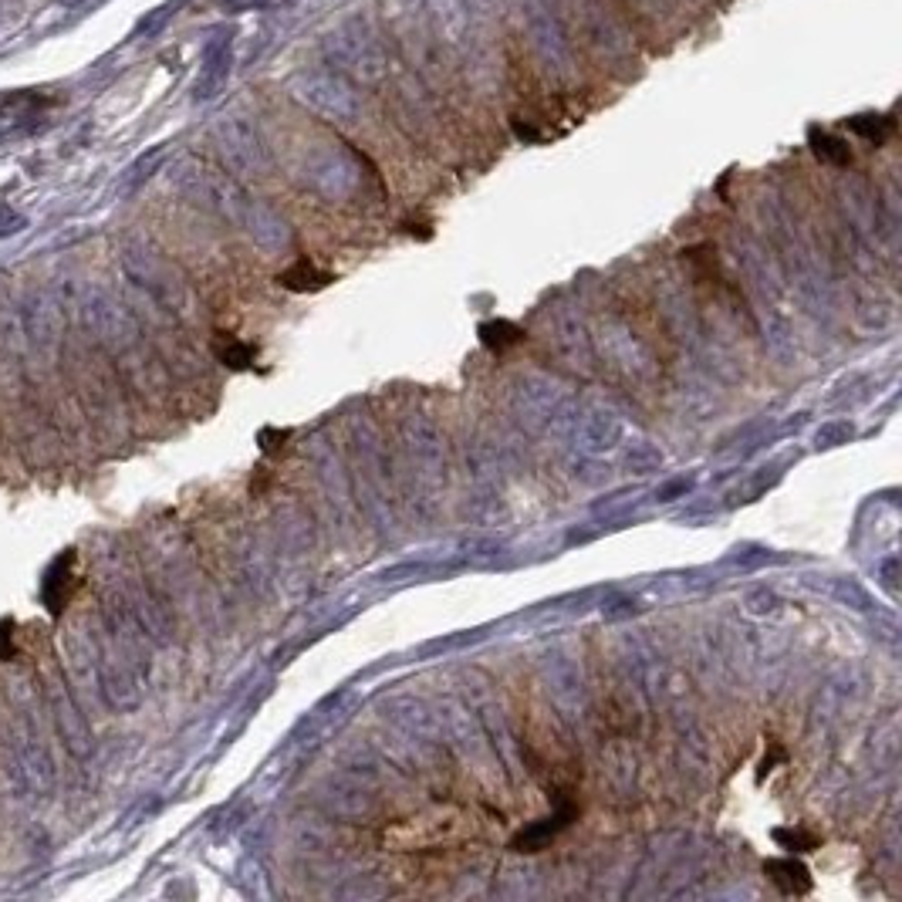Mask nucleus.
I'll return each mask as SVG.
<instances>
[{
    "instance_id": "obj_11",
    "label": "nucleus",
    "mask_w": 902,
    "mask_h": 902,
    "mask_svg": "<svg viewBox=\"0 0 902 902\" xmlns=\"http://www.w3.org/2000/svg\"><path fill=\"white\" fill-rule=\"evenodd\" d=\"M24 220L21 213H14L11 207H0V237H11V234H17V230L24 227Z\"/></svg>"
},
{
    "instance_id": "obj_14",
    "label": "nucleus",
    "mask_w": 902,
    "mask_h": 902,
    "mask_svg": "<svg viewBox=\"0 0 902 902\" xmlns=\"http://www.w3.org/2000/svg\"><path fill=\"white\" fill-rule=\"evenodd\" d=\"M0 139H4V129H0Z\"/></svg>"
},
{
    "instance_id": "obj_1",
    "label": "nucleus",
    "mask_w": 902,
    "mask_h": 902,
    "mask_svg": "<svg viewBox=\"0 0 902 902\" xmlns=\"http://www.w3.org/2000/svg\"><path fill=\"white\" fill-rule=\"evenodd\" d=\"M78 592V571H75V551H65L55 565L48 568V578H44V609L51 615H61L65 605L71 602V595Z\"/></svg>"
},
{
    "instance_id": "obj_12",
    "label": "nucleus",
    "mask_w": 902,
    "mask_h": 902,
    "mask_svg": "<svg viewBox=\"0 0 902 902\" xmlns=\"http://www.w3.org/2000/svg\"><path fill=\"white\" fill-rule=\"evenodd\" d=\"M11 629H14L11 622L0 625V659H11V656L17 653V649H14V632H11Z\"/></svg>"
},
{
    "instance_id": "obj_13",
    "label": "nucleus",
    "mask_w": 902,
    "mask_h": 902,
    "mask_svg": "<svg viewBox=\"0 0 902 902\" xmlns=\"http://www.w3.org/2000/svg\"><path fill=\"white\" fill-rule=\"evenodd\" d=\"M61 7H71V4H78V0H58Z\"/></svg>"
},
{
    "instance_id": "obj_8",
    "label": "nucleus",
    "mask_w": 902,
    "mask_h": 902,
    "mask_svg": "<svg viewBox=\"0 0 902 902\" xmlns=\"http://www.w3.org/2000/svg\"><path fill=\"white\" fill-rule=\"evenodd\" d=\"M217 355L223 365H230V369H250L257 359V348L247 342H237V338H227V342L217 345Z\"/></svg>"
},
{
    "instance_id": "obj_3",
    "label": "nucleus",
    "mask_w": 902,
    "mask_h": 902,
    "mask_svg": "<svg viewBox=\"0 0 902 902\" xmlns=\"http://www.w3.org/2000/svg\"><path fill=\"white\" fill-rule=\"evenodd\" d=\"M571 818H575V808L565 805L555 818H544L541 825H534V828H528V832L517 835L514 838V848H517V852H538V848L548 845V838H555L561 828H568Z\"/></svg>"
},
{
    "instance_id": "obj_7",
    "label": "nucleus",
    "mask_w": 902,
    "mask_h": 902,
    "mask_svg": "<svg viewBox=\"0 0 902 902\" xmlns=\"http://www.w3.org/2000/svg\"><path fill=\"white\" fill-rule=\"evenodd\" d=\"M480 342L494 352H504V348L524 342V328L511 325V321H487V325H480Z\"/></svg>"
},
{
    "instance_id": "obj_5",
    "label": "nucleus",
    "mask_w": 902,
    "mask_h": 902,
    "mask_svg": "<svg viewBox=\"0 0 902 902\" xmlns=\"http://www.w3.org/2000/svg\"><path fill=\"white\" fill-rule=\"evenodd\" d=\"M811 153H815L821 163L832 166H848L852 163V149L842 136H832V132H811Z\"/></svg>"
},
{
    "instance_id": "obj_2",
    "label": "nucleus",
    "mask_w": 902,
    "mask_h": 902,
    "mask_svg": "<svg viewBox=\"0 0 902 902\" xmlns=\"http://www.w3.org/2000/svg\"><path fill=\"white\" fill-rule=\"evenodd\" d=\"M764 872L771 875V882L778 886L784 896H805L811 889V875L801 862L794 859H771L764 862Z\"/></svg>"
},
{
    "instance_id": "obj_9",
    "label": "nucleus",
    "mask_w": 902,
    "mask_h": 902,
    "mask_svg": "<svg viewBox=\"0 0 902 902\" xmlns=\"http://www.w3.org/2000/svg\"><path fill=\"white\" fill-rule=\"evenodd\" d=\"M48 105V98H41L38 92H7L0 95V112L4 115H28V112H38Z\"/></svg>"
},
{
    "instance_id": "obj_10",
    "label": "nucleus",
    "mask_w": 902,
    "mask_h": 902,
    "mask_svg": "<svg viewBox=\"0 0 902 902\" xmlns=\"http://www.w3.org/2000/svg\"><path fill=\"white\" fill-rule=\"evenodd\" d=\"M774 842H778L781 848H791V852H811V848H818V838L815 835L788 832V828H778V832H774Z\"/></svg>"
},
{
    "instance_id": "obj_6",
    "label": "nucleus",
    "mask_w": 902,
    "mask_h": 902,
    "mask_svg": "<svg viewBox=\"0 0 902 902\" xmlns=\"http://www.w3.org/2000/svg\"><path fill=\"white\" fill-rule=\"evenodd\" d=\"M845 129H852L855 136H862V139L875 142V146H882V142L896 132V119H892V115H855V119L845 122Z\"/></svg>"
},
{
    "instance_id": "obj_4",
    "label": "nucleus",
    "mask_w": 902,
    "mask_h": 902,
    "mask_svg": "<svg viewBox=\"0 0 902 902\" xmlns=\"http://www.w3.org/2000/svg\"><path fill=\"white\" fill-rule=\"evenodd\" d=\"M335 278L328 271H318L315 264L311 261H298V264H291L288 271H281L278 274V284L281 288H288V291H298V294H305V291H321V288H328V284H332Z\"/></svg>"
}]
</instances>
